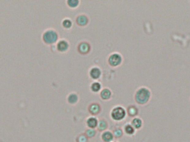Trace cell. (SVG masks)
<instances>
[{"mask_svg": "<svg viewBox=\"0 0 190 142\" xmlns=\"http://www.w3.org/2000/svg\"><path fill=\"white\" fill-rule=\"evenodd\" d=\"M150 95L151 93L149 89L141 87L137 90L135 95V99L139 104H145L149 101Z\"/></svg>", "mask_w": 190, "mask_h": 142, "instance_id": "1", "label": "cell"}, {"mask_svg": "<svg viewBox=\"0 0 190 142\" xmlns=\"http://www.w3.org/2000/svg\"><path fill=\"white\" fill-rule=\"evenodd\" d=\"M59 39V34L53 29L46 31L43 35V40L46 44H54Z\"/></svg>", "mask_w": 190, "mask_h": 142, "instance_id": "2", "label": "cell"}, {"mask_svg": "<svg viewBox=\"0 0 190 142\" xmlns=\"http://www.w3.org/2000/svg\"><path fill=\"white\" fill-rule=\"evenodd\" d=\"M111 115L112 118L115 121H121L126 116V110L122 106H116L112 110Z\"/></svg>", "mask_w": 190, "mask_h": 142, "instance_id": "3", "label": "cell"}, {"mask_svg": "<svg viewBox=\"0 0 190 142\" xmlns=\"http://www.w3.org/2000/svg\"><path fill=\"white\" fill-rule=\"evenodd\" d=\"M122 62V57L119 53H112L108 59L109 65L112 67H117L121 65Z\"/></svg>", "mask_w": 190, "mask_h": 142, "instance_id": "4", "label": "cell"}, {"mask_svg": "<svg viewBox=\"0 0 190 142\" xmlns=\"http://www.w3.org/2000/svg\"><path fill=\"white\" fill-rule=\"evenodd\" d=\"M91 49V46L89 42L83 41L78 43L77 46V50L78 53L82 55H86L89 53Z\"/></svg>", "mask_w": 190, "mask_h": 142, "instance_id": "5", "label": "cell"}, {"mask_svg": "<svg viewBox=\"0 0 190 142\" xmlns=\"http://www.w3.org/2000/svg\"><path fill=\"white\" fill-rule=\"evenodd\" d=\"M88 110L91 115H97L100 113L101 112V105L97 102L91 103L89 106Z\"/></svg>", "mask_w": 190, "mask_h": 142, "instance_id": "6", "label": "cell"}, {"mask_svg": "<svg viewBox=\"0 0 190 142\" xmlns=\"http://www.w3.org/2000/svg\"><path fill=\"white\" fill-rule=\"evenodd\" d=\"M76 22L78 26L80 27L86 26L89 22V18L87 15L80 14L77 16L76 18Z\"/></svg>", "mask_w": 190, "mask_h": 142, "instance_id": "7", "label": "cell"}, {"mask_svg": "<svg viewBox=\"0 0 190 142\" xmlns=\"http://www.w3.org/2000/svg\"><path fill=\"white\" fill-rule=\"evenodd\" d=\"M70 44L65 39L60 40L57 44V50L60 52H65L68 50Z\"/></svg>", "mask_w": 190, "mask_h": 142, "instance_id": "8", "label": "cell"}, {"mask_svg": "<svg viewBox=\"0 0 190 142\" xmlns=\"http://www.w3.org/2000/svg\"><path fill=\"white\" fill-rule=\"evenodd\" d=\"M101 71L97 67H92L89 71L90 77L93 80H97L101 76Z\"/></svg>", "mask_w": 190, "mask_h": 142, "instance_id": "9", "label": "cell"}, {"mask_svg": "<svg viewBox=\"0 0 190 142\" xmlns=\"http://www.w3.org/2000/svg\"><path fill=\"white\" fill-rule=\"evenodd\" d=\"M97 130L100 132H103L106 130L108 128V123L107 121L104 119H101L98 121L97 125Z\"/></svg>", "mask_w": 190, "mask_h": 142, "instance_id": "10", "label": "cell"}, {"mask_svg": "<svg viewBox=\"0 0 190 142\" xmlns=\"http://www.w3.org/2000/svg\"><path fill=\"white\" fill-rule=\"evenodd\" d=\"M112 92L108 88L103 89L100 92V97L104 100H108L111 97Z\"/></svg>", "mask_w": 190, "mask_h": 142, "instance_id": "11", "label": "cell"}, {"mask_svg": "<svg viewBox=\"0 0 190 142\" xmlns=\"http://www.w3.org/2000/svg\"><path fill=\"white\" fill-rule=\"evenodd\" d=\"M128 115L131 117H134L136 116L139 113V110L136 106L134 105H131L128 106L127 109Z\"/></svg>", "mask_w": 190, "mask_h": 142, "instance_id": "12", "label": "cell"}, {"mask_svg": "<svg viewBox=\"0 0 190 142\" xmlns=\"http://www.w3.org/2000/svg\"><path fill=\"white\" fill-rule=\"evenodd\" d=\"M113 133L110 131H106L102 134L101 138L102 140L104 142H111L113 139Z\"/></svg>", "mask_w": 190, "mask_h": 142, "instance_id": "13", "label": "cell"}, {"mask_svg": "<svg viewBox=\"0 0 190 142\" xmlns=\"http://www.w3.org/2000/svg\"><path fill=\"white\" fill-rule=\"evenodd\" d=\"M98 121L95 117H89L87 120V126L91 129H95L97 127Z\"/></svg>", "mask_w": 190, "mask_h": 142, "instance_id": "14", "label": "cell"}, {"mask_svg": "<svg viewBox=\"0 0 190 142\" xmlns=\"http://www.w3.org/2000/svg\"><path fill=\"white\" fill-rule=\"evenodd\" d=\"M78 100V96L75 93H71L68 95L67 101L69 103L74 104L76 103Z\"/></svg>", "mask_w": 190, "mask_h": 142, "instance_id": "15", "label": "cell"}, {"mask_svg": "<svg viewBox=\"0 0 190 142\" xmlns=\"http://www.w3.org/2000/svg\"><path fill=\"white\" fill-rule=\"evenodd\" d=\"M132 125L133 126V127L137 129H140L142 125V120L139 118H134L132 121L131 122Z\"/></svg>", "mask_w": 190, "mask_h": 142, "instance_id": "16", "label": "cell"}, {"mask_svg": "<svg viewBox=\"0 0 190 142\" xmlns=\"http://www.w3.org/2000/svg\"><path fill=\"white\" fill-rule=\"evenodd\" d=\"M96 133H97V131L95 130V129L89 128V129H86L85 132V134L88 138H92L96 136Z\"/></svg>", "mask_w": 190, "mask_h": 142, "instance_id": "17", "label": "cell"}, {"mask_svg": "<svg viewBox=\"0 0 190 142\" xmlns=\"http://www.w3.org/2000/svg\"><path fill=\"white\" fill-rule=\"evenodd\" d=\"M125 131L128 135H133L135 130L133 126L130 124H127L125 127Z\"/></svg>", "mask_w": 190, "mask_h": 142, "instance_id": "18", "label": "cell"}, {"mask_svg": "<svg viewBox=\"0 0 190 142\" xmlns=\"http://www.w3.org/2000/svg\"><path fill=\"white\" fill-rule=\"evenodd\" d=\"M62 24L64 28H65L66 29H69L72 26V22L70 19L67 18L63 20Z\"/></svg>", "mask_w": 190, "mask_h": 142, "instance_id": "19", "label": "cell"}, {"mask_svg": "<svg viewBox=\"0 0 190 142\" xmlns=\"http://www.w3.org/2000/svg\"><path fill=\"white\" fill-rule=\"evenodd\" d=\"M101 88V85L100 83L98 82H95L92 83L91 86V89L92 92H97L100 90Z\"/></svg>", "mask_w": 190, "mask_h": 142, "instance_id": "20", "label": "cell"}, {"mask_svg": "<svg viewBox=\"0 0 190 142\" xmlns=\"http://www.w3.org/2000/svg\"><path fill=\"white\" fill-rule=\"evenodd\" d=\"M67 3L71 8H75L78 6L80 1L78 0H67Z\"/></svg>", "mask_w": 190, "mask_h": 142, "instance_id": "21", "label": "cell"}, {"mask_svg": "<svg viewBox=\"0 0 190 142\" xmlns=\"http://www.w3.org/2000/svg\"><path fill=\"white\" fill-rule=\"evenodd\" d=\"M113 136H115L116 138H120L123 136V132L122 129L120 128H116L114 129L113 132Z\"/></svg>", "mask_w": 190, "mask_h": 142, "instance_id": "22", "label": "cell"}, {"mask_svg": "<svg viewBox=\"0 0 190 142\" xmlns=\"http://www.w3.org/2000/svg\"><path fill=\"white\" fill-rule=\"evenodd\" d=\"M77 142H88V138L86 136L85 133L81 134L76 138Z\"/></svg>", "mask_w": 190, "mask_h": 142, "instance_id": "23", "label": "cell"}, {"mask_svg": "<svg viewBox=\"0 0 190 142\" xmlns=\"http://www.w3.org/2000/svg\"></svg>", "mask_w": 190, "mask_h": 142, "instance_id": "24", "label": "cell"}]
</instances>
